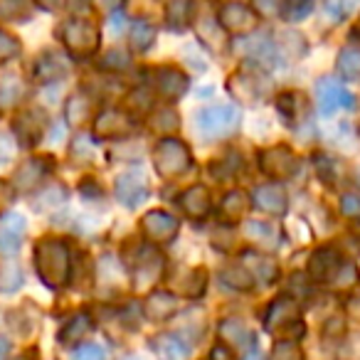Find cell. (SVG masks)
<instances>
[{
    "mask_svg": "<svg viewBox=\"0 0 360 360\" xmlns=\"http://www.w3.org/2000/svg\"><path fill=\"white\" fill-rule=\"evenodd\" d=\"M309 274L314 276V281H323L335 289H350L358 281V269L345 262L333 247H323L311 257Z\"/></svg>",
    "mask_w": 360,
    "mask_h": 360,
    "instance_id": "cell-2",
    "label": "cell"
},
{
    "mask_svg": "<svg viewBox=\"0 0 360 360\" xmlns=\"http://www.w3.org/2000/svg\"><path fill=\"white\" fill-rule=\"evenodd\" d=\"M72 360H106V353L101 345L89 343V345H82V348L75 350V358Z\"/></svg>",
    "mask_w": 360,
    "mask_h": 360,
    "instance_id": "cell-33",
    "label": "cell"
},
{
    "mask_svg": "<svg viewBox=\"0 0 360 360\" xmlns=\"http://www.w3.org/2000/svg\"><path fill=\"white\" fill-rule=\"evenodd\" d=\"M271 360H301V350L296 348L294 343H286V340H281V343H276Z\"/></svg>",
    "mask_w": 360,
    "mask_h": 360,
    "instance_id": "cell-34",
    "label": "cell"
},
{
    "mask_svg": "<svg viewBox=\"0 0 360 360\" xmlns=\"http://www.w3.org/2000/svg\"><path fill=\"white\" fill-rule=\"evenodd\" d=\"M360 6V0H328V11L335 13V18H343L353 13Z\"/></svg>",
    "mask_w": 360,
    "mask_h": 360,
    "instance_id": "cell-35",
    "label": "cell"
},
{
    "mask_svg": "<svg viewBox=\"0 0 360 360\" xmlns=\"http://www.w3.org/2000/svg\"><path fill=\"white\" fill-rule=\"evenodd\" d=\"M116 200L124 207H136L146 200L148 195V180H146L143 173H136V170H129V173H121L116 178Z\"/></svg>",
    "mask_w": 360,
    "mask_h": 360,
    "instance_id": "cell-8",
    "label": "cell"
},
{
    "mask_svg": "<svg viewBox=\"0 0 360 360\" xmlns=\"http://www.w3.org/2000/svg\"><path fill=\"white\" fill-rule=\"evenodd\" d=\"M47 170H50V165H47L45 160H37V158L27 160L25 165H20V170H18V175H15L18 188H20V191H27V188H32L37 180H40L42 175L47 173Z\"/></svg>",
    "mask_w": 360,
    "mask_h": 360,
    "instance_id": "cell-21",
    "label": "cell"
},
{
    "mask_svg": "<svg viewBox=\"0 0 360 360\" xmlns=\"http://www.w3.org/2000/svg\"><path fill=\"white\" fill-rule=\"evenodd\" d=\"M35 269L40 274L42 284L60 289L70 279V252L62 240L45 237L35 247Z\"/></svg>",
    "mask_w": 360,
    "mask_h": 360,
    "instance_id": "cell-1",
    "label": "cell"
},
{
    "mask_svg": "<svg viewBox=\"0 0 360 360\" xmlns=\"http://www.w3.org/2000/svg\"><path fill=\"white\" fill-rule=\"evenodd\" d=\"M141 230L153 242H170L175 237V232H178V220L163 210H153L143 217Z\"/></svg>",
    "mask_w": 360,
    "mask_h": 360,
    "instance_id": "cell-10",
    "label": "cell"
},
{
    "mask_svg": "<svg viewBox=\"0 0 360 360\" xmlns=\"http://www.w3.org/2000/svg\"><path fill=\"white\" fill-rule=\"evenodd\" d=\"M245 262L252 266V274L257 276V279H262V281H274L276 279V264H274V259H266V257H257V255H245Z\"/></svg>",
    "mask_w": 360,
    "mask_h": 360,
    "instance_id": "cell-25",
    "label": "cell"
},
{
    "mask_svg": "<svg viewBox=\"0 0 360 360\" xmlns=\"http://www.w3.org/2000/svg\"><path fill=\"white\" fill-rule=\"evenodd\" d=\"M67 72H70V62L57 52H45L35 65V77L40 82H57L67 77Z\"/></svg>",
    "mask_w": 360,
    "mask_h": 360,
    "instance_id": "cell-16",
    "label": "cell"
},
{
    "mask_svg": "<svg viewBox=\"0 0 360 360\" xmlns=\"http://www.w3.org/2000/svg\"><path fill=\"white\" fill-rule=\"evenodd\" d=\"M131 35H134L136 52H146L155 42V27L148 25V22H143V20H139L134 25V32H131Z\"/></svg>",
    "mask_w": 360,
    "mask_h": 360,
    "instance_id": "cell-27",
    "label": "cell"
},
{
    "mask_svg": "<svg viewBox=\"0 0 360 360\" xmlns=\"http://www.w3.org/2000/svg\"><path fill=\"white\" fill-rule=\"evenodd\" d=\"M150 348L155 350L160 360H186L188 358V345L178 338V335H155L150 340Z\"/></svg>",
    "mask_w": 360,
    "mask_h": 360,
    "instance_id": "cell-19",
    "label": "cell"
},
{
    "mask_svg": "<svg viewBox=\"0 0 360 360\" xmlns=\"http://www.w3.org/2000/svg\"><path fill=\"white\" fill-rule=\"evenodd\" d=\"M62 42L75 57H91L99 47V27L89 20H70L62 27Z\"/></svg>",
    "mask_w": 360,
    "mask_h": 360,
    "instance_id": "cell-5",
    "label": "cell"
},
{
    "mask_svg": "<svg viewBox=\"0 0 360 360\" xmlns=\"http://www.w3.org/2000/svg\"><path fill=\"white\" fill-rule=\"evenodd\" d=\"M255 205L269 215H281L286 212V193L279 186H262L255 191Z\"/></svg>",
    "mask_w": 360,
    "mask_h": 360,
    "instance_id": "cell-17",
    "label": "cell"
},
{
    "mask_svg": "<svg viewBox=\"0 0 360 360\" xmlns=\"http://www.w3.org/2000/svg\"><path fill=\"white\" fill-rule=\"evenodd\" d=\"M25 230H27L25 217L18 215V212H6V215L0 217V252L13 255V252L20 250Z\"/></svg>",
    "mask_w": 360,
    "mask_h": 360,
    "instance_id": "cell-11",
    "label": "cell"
},
{
    "mask_svg": "<svg viewBox=\"0 0 360 360\" xmlns=\"http://www.w3.org/2000/svg\"><path fill=\"white\" fill-rule=\"evenodd\" d=\"M316 99L323 116L335 114L338 109H355V96L333 79H321L316 84Z\"/></svg>",
    "mask_w": 360,
    "mask_h": 360,
    "instance_id": "cell-6",
    "label": "cell"
},
{
    "mask_svg": "<svg viewBox=\"0 0 360 360\" xmlns=\"http://www.w3.org/2000/svg\"><path fill=\"white\" fill-rule=\"evenodd\" d=\"M18 55H20V42H18L11 32L0 30V65L13 60V57H18Z\"/></svg>",
    "mask_w": 360,
    "mask_h": 360,
    "instance_id": "cell-31",
    "label": "cell"
},
{
    "mask_svg": "<svg viewBox=\"0 0 360 360\" xmlns=\"http://www.w3.org/2000/svg\"><path fill=\"white\" fill-rule=\"evenodd\" d=\"M20 284H22V274L15 262H6V264L0 266V291H13Z\"/></svg>",
    "mask_w": 360,
    "mask_h": 360,
    "instance_id": "cell-28",
    "label": "cell"
},
{
    "mask_svg": "<svg viewBox=\"0 0 360 360\" xmlns=\"http://www.w3.org/2000/svg\"><path fill=\"white\" fill-rule=\"evenodd\" d=\"M8 355H11V340L0 335V360H8Z\"/></svg>",
    "mask_w": 360,
    "mask_h": 360,
    "instance_id": "cell-38",
    "label": "cell"
},
{
    "mask_svg": "<svg viewBox=\"0 0 360 360\" xmlns=\"http://www.w3.org/2000/svg\"><path fill=\"white\" fill-rule=\"evenodd\" d=\"M153 86L165 96V99H178V96L186 94L188 79L186 75L175 67H160L153 72Z\"/></svg>",
    "mask_w": 360,
    "mask_h": 360,
    "instance_id": "cell-14",
    "label": "cell"
},
{
    "mask_svg": "<svg viewBox=\"0 0 360 360\" xmlns=\"http://www.w3.org/2000/svg\"><path fill=\"white\" fill-rule=\"evenodd\" d=\"M257 22V15L245 3H227L220 11V25L235 32H250Z\"/></svg>",
    "mask_w": 360,
    "mask_h": 360,
    "instance_id": "cell-13",
    "label": "cell"
},
{
    "mask_svg": "<svg viewBox=\"0 0 360 360\" xmlns=\"http://www.w3.org/2000/svg\"><path fill=\"white\" fill-rule=\"evenodd\" d=\"M15 134L25 146L37 143V141H40V136H42L40 116H37L35 111H25V114H20V119L15 121Z\"/></svg>",
    "mask_w": 360,
    "mask_h": 360,
    "instance_id": "cell-20",
    "label": "cell"
},
{
    "mask_svg": "<svg viewBox=\"0 0 360 360\" xmlns=\"http://www.w3.org/2000/svg\"><path fill=\"white\" fill-rule=\"evenodd\" d=\"M96 136H101V139H114V136H126L134 131V121H131V116H126L124 111L119 109H106L99 114V119H96V126H94Z\"/></svg>",
    "mask_w": 360,
    "mask_h": 360,
    "instance_id": "cell-12",
    "label": "cell"
},
{
    "mask_svg": "<svg viewBox=\"0 0 360 360\" xmlns=\"http://www.w3.org/2000/svg\"><path fill=\"white\" fill-rule=\"evenodd\" d=\"M294 326L299 323V306L291 299L281 296L279 301L269 306V314H266V328L271 333H286V338H294Z\"/></svg>",
    "mask_w": 360,
    "mask_h": 360,
    "instance_id": "cell-9",
    "label": "cell"
},
{
    "mask_svg": "<svg viewBox=\"0 0 360 360\" xmlns=\"http://www.w3.org/2000/svg\"><path fill=\"white\" fill-rule=\"evenodd\" d=\"M175 311V299L170 294H153L146 301V314L153 321H165L170 319Z\"/></svg>",
    "mask_w": 360,
    "mask_h": 360,
    "instance_id": "cell-22",
    "label": "cell"
},
{
    "mask_svg": "<svg viewBox=\"0 0 360 360\" xmlns=\"http://www.w3.org/2000/svg\"><path fill=\"white\" fill-rule=\"evenodd\" d=\"M188 11H191V3H188V0H170V6H168V20H170V25L175 27V22H183V20H186Z\"/></svg>",
    "mask_w": 360,
    "mask_h": 360,
    "instance_id": "cell-32",
    "label": "cell"
},
{
    "mask_svg": "<svg viewBox=\"0 0 360 360\" xmlns=\"http://www.w3.org/2000/svg\"><path fill=\"white\" fill-rule=\"evenodd\" d=\"M160 271H163V257L155 250H150V247H146L139 259H136V279H141L139 286H143L146 281L158 279Z\"/></svg>",
    "mask_w": 360,
    "mask_h": 360,
    "instance_id": "cell-18",
    "label": "cell"
},
{
    "mask_svg": "<svg viewBox=\"0 0 360 360\" xmlns=\"http://www.w3.org/2000/svg\"><path fill=\"white\" fill-rule=\"evenodd\" d=\"M89 328H91V321L86 319L84 314H82V316H75V321H72V323L67 326V328L60 333V340H62V343H70L72 338H79V335H84Z\"/></svg>",
    "mask_w": 360,
    "mask_h": 360,
    "instance_id": "cell-30",
    "label": "cell"
},
{
    "mask_svg": "<svg viewBox=\"0 0 360 360\" xmlns=\"http://www.w3.org/2000/svg\"><path fill=\"white\" fill-rule=\"evenodd\" d=\"M247 232H250L257 242H266L269 247L279 245V242H276V227L269 225V222H250V225H247Z\"/></svg>",
    "mask_w": 360,
    "mask_h": 360,
    "instance_id": "cell-29",
    "label": "cell"
},
{
    "mask_svg": "<svg viewBox=\"0 0 360 360\" xmlns=\"http://www.w3.org/2000/svg\"><path fill=\"white\" fill-rule=\"evenodd\" d=\"M153 165L155 173L163 178H175L191 168V150L183 141L178 139H163L153 148Z\"/></svg>",
    "mask_w": 360,
    "mask_h": 360,
    "instance_id": "cell-4",
    "label": "cell"
},
{
    "mask_svg": "<svg viewBox=\"0 0 360 360\" xmlns=\"http://www.w3.org/2000/svg\"><path fill=\"white\" fill-rule=\"evenodd\" d=\"M96 6L101 8V11H114V8H119L124 0H94Z\"/></svg>",
    "mask_w": 360,
    "mask_h": 360,
    "instance_id": "cell-37",
    "label": "cell"
},
{
    "mask_svg": "<svg viewBox=\"0 0 360 360\" xmlns=\"http://www.w3.org/2000/svg\"><path fill=\"white\" fill-rule=\"evenodd\" d=\"M338 70L345 79H360V50L358 47H345L338 57Z\"/></svg>",
    "mask_w": 360,
    "mask_h": 360,
    "instance_id": "cell-24",
    "label": "cell"
},
{
    "mask_svg": "<svg viewBox=\"0 0 360 360\" xmlns=\"http://www.w3.org/2000/svg\"><path fill=\"white\" fill-rule=\"evenodd\" d=\"M180 207L188 212L191 217L200 220L205 217L207 212L212 210V202H210V193H207L205 186H193L191 191H186L180 195Z\"/></svg>",
    "mask_w": 360,
    "mask_h": 360,
    "instance_id": "cell-15",
    "label": "cell"
},
{
    "mask_svg": "<svg viewBox=\"0 0 360 360\" xmlns=\"http://www.w3.org/2000/svg\"><path fill=\"white\" fill-rule=\"evenodd\" d=\"M358 178H360V168H358Z\"/></svg>",
    "mask_w": 360,
    "mask_h": 360,
    "instance_id": "cell-39",
    "label": "cell"
},
{
    "mask_svg": "<svg viewBox=\"0 0 360 360\" xmlns=\"http://www.w3.org/2000/svg\"><path fill=\"white\" fill-rule=\"evenodd\" d=\"M340 210H343V215H348V217L360 215V195H353V193L343 195V200H340Z\"/></svg>",
    "mask_w": 360,
    "mask_h": 360,
    "instance_id": "cell-36",
    "label": "cell"
},
{
    "mask_svg": "<svg viewBox=\"0 0 360 360\" xmlns=\"http://www.w3.org/2000/svg\"><path fill=\"white\" fill-rule=\"evenodd\" d=\"M247 207H250V200H247V195L242 191L230 193V195L225 198V202H222V212H225V217H230V220L242 217L247 212Z\"/></svg>",
    "mask_w": 360,
    "mask_h": 360,
    "instance_id": "cell-26",
    "label": "cell"
},
{
    "mask_svg": "<svg viewBox=\"0 0 360 360\" xmlns=\"http://www.w3.org/2000/svg\"><path fill=\"white\" fill-rule=\"evenodd\" d=\"M25 94V84L18 77H6L0 82V109H11Z\"/></svg>",
    "mask_w": 360,
    "mask_h": 360,
    "instance_id": "cell-23",
    "label": "cell"
},
{
    "mask_svg": "<svg viewBox=\"0 0 360 360\" xmlns=\"http://www.w3.org/2000/svg\"><path fill=\"white\" fill-rule=\"evenodd\" d=\"M259 165L269 178L274 180H284V178H291L296 173V155L291 153V148L286 146H274V148H266L259 153Z\"/></svg>",
    "mask_w": 360,
    "mask_h": 360,
    "instance_id": "cell-7",
    "label": "cell"
},
{
    "mask_svg": "<svg viewBox=\"0 0 360 360\" xmlns=\"http://www.w3.org/2000/svg\"><path fill=\"white\" fill-rule=\"evenodd\" d=\"M240 129V111L235 104H212L195 114L193 131L200 141H217L227 139Z\"/></svg>",
    "mask_w": 360,
    "mask_h": 360,
    "instance_id": "cell-3",
    "label": "cell"
}]
</instances>
